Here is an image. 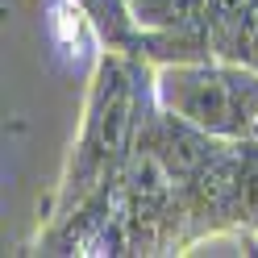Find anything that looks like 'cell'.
<instances>
[{
	"label": "cell",
	"instance_id": "obj_6",
	"mask_svg": "<svg viewBox=\"0 0 258 258\" xmlns=\"http://www.w3.org/2000/svg\"><path fill=\"white\" fill-rule=\"evenodd\" d=\"M213 54L258 71V0H254L246 13H241V17H237L229 29H225L217 42H213Z\"/></svg>",
	"mask_w": 258,
	"mask_h": 258
},
{
	"label": "cell",
	"instance_id": "obj_2",
	"mask_svg": "<svg viewBox=\"0 0 258 258\" xmlns=\"http://www.w3.org/2000/svg\"><path fill=\"white\" fill-rule=\"evenodd\" d=\"M158 104L204 134L237 142L258 134V71L229 58H187L154 67Z\"/></svg>",
	"mask_w": 258,
	"mask_h": 258
},
{
	"label": "cell",
	"instance_id": "obj_5",
	"mask_svg": "<svg viewBox=\"0 0 258 258\" xmlns=\"http://www.w3.org/2000/svg\"><path fill=\"white\" fill-rule=\"evenodd\" d=\"M75 5L92 17L96 34H100L108 50H129V54L146 50V38H142V25H138L129 0H75Z\"/></svg>",
	"mask_w": 258,
	"mask_h": 258
},
{
	"label": "cell",
	"instance_id": "obj_1",
	"mask_svg": "<svg viewBox=\"0 0 258 258\" xmlns=\"http://www.w3.org/2000/svg\"><path fill=\"white\" fill-rule=\"evenodd\" d=\"M154 100H158L154 62L146 54L108 50L104 46L88 75L79 138L67 154V167H62L54 196L42 204V221L62 217L79 200H88L92 191L121 179L129 158L138 154V138H142V125H146Z\"/></svg>",
	"mask_w": 258,
	"mask_h": 258
},
{
	"label": "cell",
	"instance_id": "obj_4",
	"mask_svg": "<svg viewBox=\"0 0 258 258\" xmlns=\"http://www.w3.org/2000/svg\"><path fill=\"white\" fill-rule=\"evenodd\" d=\"M50 42L58 46V54H67L71 62H96L104 50L100 34H96V25L84 9L75 5V0H50Z\"/></svg>",
	"mask_w": 258,
	"mask_h": 258
},
{
	"label": "cell",
	"instance_id": "obj_3",
	"mask_svg": "<svg viewBox=\"0 0 258 258\" xmlns=\"http://www.w3.org/2000/svg\"><path fill=\"white\" fill-rule=\"evenodd\" d=\"M146 38V54L158 62L213 58V29L225 0H129Z\"/></svg>",
	"mask_w": 258,
	"mask_h": 258
}]
</instances>
